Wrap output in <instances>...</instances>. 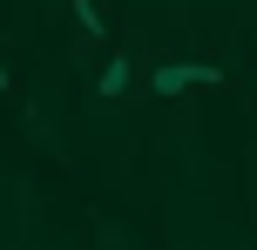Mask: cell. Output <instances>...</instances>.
Returning a JSON list of instances; mask_svg holds the SVG:
<instances>
[{"mask_svg": "<svg viewBox=\"0 0 257 250\" xmlns=\"http://www.w3.org/2000/svg\"><path fill=\"white\" fill-rule=\"evenodd\" d=\"M217 81H223L217 61H163L149 88H156V95H190V88H217Z\"/></svg>", "mask_w": 257, "mask_h": 250, "instance_id": "obj_1", "label": "cell"}, {"mask_svg": "<svg viewBox=\"0 0 257 250\" xmlns=\"http://www.w3.org/2000/svg\"><path fill=\"white\" fill-rule=\"evenodd\" d=\"M128 81H136V61H128V54H108V68H102V81H95V95H102V102H115V95H128Z\"/></svg>", "mask_w": 257, "mask_h": 250, "instance_id": "obj_2", "label": "cell"}, {"mask_svg": "<svg viewBox=\"0 0 257 250\" xmlns=\"http://www.w3.org/2000/svg\"><path fill=\"white\" fill-rule=\"evenodd\" d=\"M68 7H75V27H81L88 41H102V34H108V14L95 7V0H68Z\"/></svg>", "mask_w": 257, "mask_h": 250, "instance_id": "obj_3", "label": "cell"}, {"mask_svg": "<svg viewBox=\"0 0 257 250\" xmlns=\"http://www.w3.org/2000/svg\"><path fill=\"white\" fill-rule=\"evenodd\" d=\"M7 88H14V75H7V61H0V95H7Z\"/></svg>", "mask_w": 257, "mask_h": 250, "instance_id": "obj_4", "label": "cell"}]
</instances>
